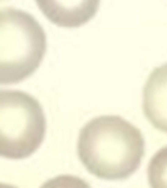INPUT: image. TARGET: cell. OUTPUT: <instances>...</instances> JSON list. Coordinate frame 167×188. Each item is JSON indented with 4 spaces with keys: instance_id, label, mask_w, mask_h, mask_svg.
<instances>
[{
    "instance_id": "7",
    "label": "cell",
    "mask_w": 167,
    "mask_h": 188,
    "mask_svg": "<svg viewBox=\"0 0 167 188\" xmlns=\"http://www.w3.org/2000/svg\"><path fill=\"white\" fill-rule=\"evenodd\" d=\"M40 188H91V186L79 177L72 174H60L44 182Z\"/></svg>"
},
{
    "instance_id": "8",
    "label": "cell",
    "mask_w": 167,
    "mask_h": 188,
    "mask_svg": "<svg viewBox=\"0 0 167 188\" xmlns=\"http://www.w3.org/2000/svg\"><path fill=\"white\" fill-rule=\"evenodd\" d=\"M0 188H18V187H15L13 184H9V183H2L0 182Z\"/></svg>"
},
{
    "instance_id": "1",
    "label": "cell",
    "mask_w": 167,
    "mask_h": 188,
    "mask_svg": "<svg viewBox=\"0 0 167 188\" xmlns=\"http://www.w3.org/2000/svg\"><path fill=\"white\" fill-rule=\"evenodd\" d=\"M78 157L97 178L122 181L141 165L144 139L141 131L118 116H101L79 132Z\"/></svg>"
},
{
    "instance_id": "2",
    "label": "cell",
    "mask_w": 167,
    "mask_h": 188,
    "mask_svg": "<svg viewBox=\"0 0 167 188\" xmlns=\"http://www.w3.org/2000/svg\"><path fill=\"white\" fill-rule=\"evenodd\" d=\"M45 50V33L33 15L15 8L0 9V85L29 78Z\"/></svg>"
},
{
    "instance_id": "3",
    "label": "cell",
    "mask_w": 167,
    "mask_h": 188,
    "mask_svg": "<svg viewBox=\"0 0 167 188\" xmlns=\"http://www.w3.org/2000/svg\"><path fill=\"white\" fill-rule=\"evenodd\" d=\"M47 119L40 103L22 90L0 89V157L25 159L41 145Z\"/></svg>"
},
{
    "instance_id": "4",
    "label": "cell",
    "mask_w": 167,
    "mask_h": 188,
    "mask_svg": "<svg viewBox=\"0 0 167 188\" xmlns=\"http://www.w3.org/2000/svg\"><path fill=\"white\" fill-rule=\"evenodd\" d=\"M43 14L59 26L77 28L94 16L99 0H35Z\"/></svg>"
},
{
    "instance_id": "6",
    "label": "cell",
    "mask_w": 167,
    "mask_h": 188,
    "mask_svg": "<svg viewBox=\"0 0 167 188\" xmlns=\"http://www.w3.org/2000/svg\"><path fill=\"white\" fill-rule=\"evenodd\" d=\"M147 178L151 188H167V145L151 158Z\"/></svg>"
},
{
    "instance_id": "5",
    "label": "cell",
    "mask_w": 167,
    "mask_h": 188,
    "mask_svg": "<svg viewBox=\"0 0 167 188\" xmlns=\"http://www.w3.org/2000/svg\"><path fill=\"white\" fill-rule=\"evenodd\" d=\"M142 108L153 127L167 133V63L155 68L147 78L143 87Z\"/></svg>"
}]
</instances>
